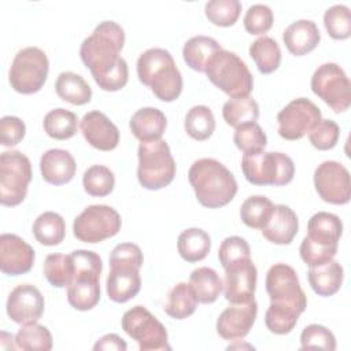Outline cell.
I'll return each mask as SVG.
<instances>
[{"label":"cell","instance_id":"14","mask_svg":"<svg viewBox=\"0 0 351 351\" xmlns=\"http://www.w3.org/2000/svg\"><path fill=\"white\" fill-rule=\"evenodd\" d=\"M321 121V110L306 97L289 101L278 114V134L289 141L300 140Z\"/></svg>","mask_w":351,"mask_h":351},{"label":"cell","instance_id":"29","mask_svg":"<svg viewBox=\"0 0 351 351\" xmlns=\"http://www.w3.org/2000/svg\"><path fill=\"white\" fill-rule=\"evenodd\" d=\"M211 248V239L207 232L200 228H189L180 233L177 239V250L180 256L189 262L195 263L203 261Z\"/></svg>","mask_w":351,"mask_h":351},{"label":"cell","instance_id":"34","mask_svg":"<svg viewBox=\"0 0 351 351\" xmlns=\"http://www.w3.org/2000/svg\"><path fill=\"white\" fill-rule=\"evenodd\" d=\"M248 51L250 56L262 74H270L280 67L281 49L274 38L262 36L250 45Z\"/></svg>","mask_w":351,"mask_h":351},{"label":"cell","instance_id":"24","mask_svg":"<svg viewBox=\"0 0 351 351\" xmlns=\"http://www.w3.org/2000/svg\"><path fill=\"white\" fill-rule=\"evenodd\" d=\"M287 49L295 56H303L319 44L321 33L315 22L310 19H298L292 22L282 33Z\"/></svg>","mask_w":351,"mask_h":351},{"label":"cell","instance_id":"45","mask_svg":"<svg viewBox=\"0 0 351 351\" xmlns=\"http://www.w3.org/2000/svg\"><path fill=\"white\" fill-rule=\"evenodd\" d=\"M299 315L300 314L292 308L280 307L270 303L265 314V324L270 332L276 335H287L296 326Z\"/></svg>","mask_w":351,"mask_h":351},{"label":"cell","instance_id":"43","mask_svg":"<svg viewBox=\"0 0 351 351\" xmlns=\"http://www.w3.org/2000/svg\"><path fill=\"white\" fill-rule=\"evenodd\" d=\"M233 141L244 154L263 151L267 145V137L256 122H248L237 126L233 134Z\"/></svg>","mask_w":351,"mask_h":351},{"label":"cell","instance_id":"47","mask_svg":"<svg viewBox=\"0 0 351 351\" xmlns=\"http://www.w3.org/2000/svg\"><path fill=\"white\" fill-rule=\"evenodd\" d=\"M273 11L266 4H252L244 15V29L254 36L269 32L273 26Z\"/></svg>","mask_w":351,"mask_h":351},{"label":"cell","instance_id":"46","mask_svg":"<svg viewBox=\"0 0 351 351\" xmlns=\"http://www.w3.org/2000/svg\"><path fill=\"white\" fill-rule=\"evenodd\" d=\"M300 348H321L326 351H333L336 350V339L328 328L318 324H311L302 330Z\"/></svg>","mask_w":351,"mask_h":351},{"label":"cell","instance_id":"10","mask_svg":"<svg viewBox=\"0 0 351 351\" xmlns=\"http://www.w3.org/2000/svg\"><path fill=\"white\" fill-rule=\"evenodd\" d=\"M123 332L137 341L141 351L170 350L165 325L144 306H134L125 311L121 319Z\"/></svg>","mask_w":351,"mask_h":351},{"label":"cell","instance_id":"2","mask_svg":"<svg viewBox=\"0 0 351 351\" xmlns=\"http://www.w3.org/2000/svg\"><path fill=\"white\" fill-rule=\"evenodd\" d=\"M188 180L197 202L207 208H219L233 200L237 181L233 173L213 158H202L192 163Z\"/></svg>","mask_w":351,"mask_h":351},{"label":"cell","instance_id":"33","mask_svg":"<svg viewBox=\"0 0 351 351\" xmlns=\"http://www.w3.org/2000/svg\"><path fill=\"white\" fill-rule=\"evenodd\" d=\"M197 303L189 282H178L169 291L163 310L174 319H184L195 313Z\"/></svg>","mask_w":351,"mask_h":351},{"label":"cell","instance_id":"12","mask_svg":"<svg viewBox=\"0 0 351 351\" xmlns=\"http://www.w3.org/2000/svg\"><path fill=\"white\" fill-rule=\"evenodd\" d=\"M311 90L335 112H343L351 104V82L337 63L318 66L311 77Z\"/></svg>","mask_w":351,"mask_h":351},{"label":"cell","instance_id":"28","mask_svg":"<svg viewBox=\"0 0 351 351\" xmlns=\"http://www.w3.org/2000/svg\"><path fill=\"white\" fill-rule=\"evenodd\" d=\"M222 49L217 40L208 36H193L191 37L182 48V58L192 70L204 73L210 59Z\"/></svg>","mask_w":351,"mask_h":351},{"label":"cell","instance_id":"1","mask_svg":"<svg viewBox=\"0 0 351 351\" xmlns=\"http://www.w3.org/2000/svg\"><path fill=\"white\" fill-rule=\"evenodd\" d=\"M123 44L125 32L114 21L100 22L81 44V60L103 90L115 92L128 84V63L119 55Z\"/></svg>","mask_w":351,"mask_h":351},{"label":"cell","instance_id":"21","mask_svg":"<svg viewBox=\"0 0 351 351\" xmlns=\"http://www.w3.org/2000/svg\"><path fill=\"white\" fill-rule=\"evenodd\" d=\"M299 229V219L295 211L285 204H274L270 218L261 229L263 237L277 245L291 244Z\"/></svg>","mask_w":351,"mask_h":351},{"label":"cell","instance_id":"39","mask_svg":"<svg viewBox=\"0 0 351 351\" xmlns=\"http://www.w3.org/2000/svg\"><path fill=\"white\" fill-rule=\"evenodd\" d=\"M15 343L19 350L49 351L52 348V335L47 326L37 322L22 325L15 335Z\"/></svg>","mask_w":351,"mask_h":351},{"label":"cell","instance_id":"50","mask_svg":"<svg viewBox=\"0 0 351 351\" xmlns=\"http://www.w3.org/2000/svg\"><path fill=\"white\" fill-rule=\"evenodd\" d=\"M244 258H251V250L243 237L229 236L221 243L218 250V259L222 267H226L228 265Z\"/></svg>","mask_w":351,"mask_h":351},{"label":"cell","instance_id":"42","mask_svg":"<svg viewBox=\"0 0 351 351\" xmlns=\"http://www.w3.org/2000/svg\"><path fill=\"white\" fill-rule=\"evenodd\" d=\"M207 19L221 27H228L236 23L241 12L239 0H210L204 5Z\"/></svg>","mask_w":351,"mask_h":351},{"label":"cell","instance_id":"16","mask_svg":"<svg viewBox=\"0 0 351 351\" xmlns=\"http://www.w3.org/2000/svg\"><path fill=\"white\" fill-rule=\"evenodd\" d=\"M225 269L223 295L230 303H247L254 299L258 270L251 258L228 265Z\"/></svg>","mask_w":351,"mask_h":351},{"label":"cell","instance_id":"44","mask_svg":"<svg viewBox=\"0 0 351 351\" xmlns=\"http://www.w3.org/2000/svg\"><path fill=\"white\" fill-rule=\"evenodd\" d=\"M324 25L335 40H346L351 36V12L344 4H335L324 14Z\"/></svg>","mask_w":351,"mask_h":351},{"label":"cell","instance_id":"26","mask_svg":"<svg viewBox=\"0 0 351 351\" xmlns=\"http://www.w3.org/2000/svg\"><path fill=\"white\" fill-rule=\"evenodd\" d=\"M341 234L343 222L337 215L332 213L318 211L308 219L306 237L314 243L329 247H339Z\"/></svg>","mask_w":351,"mask_h":351},{"label":"cell","instance_id":"11","mask_svg":"<svg viewBox=\"0 0 351 351\" xmlns=\"http://www.w3.org/2000/svg\"><path fill=\"white\" fill-rule=\"evenodd\" d=\"M122 226L119 213L106 204L88 206L73 222V233L82 243H100L115 236Z\"/></svg>","mask_w":351,"mask_h":351},{"label":"cell","instance_id":"38","mask_svg":"<svg viewBox=\"0 0 351 351\" xmlns=\"http://www.w3.org/2000/svg\"><path fill=\"white\" fill-rule=\"evenodd\" d=\"M273 202L262 195L247 197L240 207V218L248 228L262 229L271 215Z\"/></svg>","mask_w":351,"mask_h":351},{"label":"cell","instance_id":"49","mask_svg":"<svg viewBox=\"0 0 351 351\" xmlns=\"http://www.w3.org/2000/svg\"><path fill=\"white\" fill-rule=\"evenodd\" d=\"M300 258L308 267L319 266L324 265L329 261H332L337 252V247H329V245H322L318 243H314L308 240L307 237L303 239L300 248Z\"/></svg>","mask_w":351,"mask_h":351},{"label":"cell","instance_id":"18","mask_svg":"<svg viewBox=\"0 0 351 351\" xmlns=\"http://www.w3.org/2000/svg\"><path fill=\"white\" fill-rule=\"evenodd\" d=\"M256 314L258 304L254 299L247 303H232L219 314L217 332L225 340L244 339L255 324Z\"/></svg>","mask_w":351,"mask_h":351},{"label":"cell","instance_id":"41","mask_svg":"<svg viewBox=\"0 0 351 351\" xmlns=\"http://www.w3.org/2000/svg\"><path fill=\"white\" fill-rule=\"evenodd\" d=\"M74 265L70 254H49L44 262V274L55 288H67L73 278Z\"/></svg>","mask_w":351,"mask_h":351},{"label":"cell","instance_id":"9","mask_svg":"<svg viewBox=\"0 0 351 351\" xmlns=\"http://www.w3.org/2000/svg\"><path fill=\"white\" fill-rule=\"evenodd\" d=\"M32 181V163L21 151L0 155V203L7 207L21 204Z\"/></svg>","mask_w":351,"mask_h":351},{"label":"cell","instance_id":"53","mask_svg":"<svg viewBox=\"0 0 351 351\" xmlns=\"http://www.w3.org/2000/svg\"><path fill=\"white\" fill-rule=\"evenodd\" d=\"M128 348L125 340L122 337H119L118 335L115 333H108V335H104L103 337H100L95 346H93V350L95 351H99V350H117V351H125Z\"/></svg>","mask_w":351,"mask_h":351},{"label":"cell","instance_id":"13","mask_svg":"<svg viewBox=\"0 0 351 351\" xmlns=\"http://www.w3.org/2000/svg\"><path fill=\"white\" fill-rule=\"evenodd\" d=\"M266 291L270 303L288 307L302 314L307 307V296L303 292L295 269L285 263L273 265L266 274Z\"/></svg>","mask_w":351,"mask_h":351},{"label":"cell","instance_id":"25","mask_svg":"<svg viewBox=\"0 0 351 351\" xmlns=\"http://www.w3.org/2000/svg\"><path fill=\"white\" fill-rule=\"evenodd\" d=\"M167 126L165 114L155 107H143L137 110L130 121L129 128L133 136L141 143L160 140Z\"/></svg>","mask_w":351,"mask_h":351},{"label":"cell","instance_id":"36","mask_svg":"<svg viewBox=\"0 0 351 351\" xmlns=\"http://www.w3.org/2000/svg\"><path fill=\"white\" fill-rule=\"evenodd\" d=\"M185 132L197 141H204L215 130V118L207 106H193L188 110L184 121Z\"/></svg>","mask_w":351,"mask_h":351},{"label":"cell","instance_id":"6","mask_svg":"<svg viewBox=\"0 0 351 351\" xmlns=\"http://www.w3.org/2000/svg\"><path fill=\"white\" fill-rule=\"evenodd\" d=\"M137 156V178L143 188L158 191L174 180L177 170L176 160L165 140L140 143Z\"/></svg>","mask_w":351,"mask_h":351},{"label":"cell","instance_id":"20","mask_svg":"<svg viewBox=\"0 0 351 351\" xmlns=\"http://www.w3.org/2000/svg\"><path fill=\"white\" fill-rule=\"evenodd\" d=\"M80 129L86 143L96 149L111 151L119 143L118 128L100 111L86 112L80 122Z\"/></svg>","mask_w":351,"mask_h":351},{"label":"cell","instance_id":"32","mask_svg":"<svg viewBox=\"0 0 351 351\" xmlns=\"http://www.w3.org/2000/svg\"><path fill=\"white\" fill-rule=\"evenodd\" d=\"M32 230L40 244L53 247L63 241L66 236V223L58 213L45 211L34 219Z\"/></svg>","mask_w":351,"mask_h":351},{"label":"cell","instance_id":"31","mask_svg":"<svg viewBox=\"0 0 351 351\" xmlns=\"http://www.w3.org/2000/svg\"><path fill=\"white\" fill-rule=\"evenodd\" d=\"M189 285L192 287L199 303H214L222 292L223 282L218 273L207 266L195 269L189 276Z\"/></svg>","mask_w":351,"mask_h":351},{"label":"cell","instance_id":"8","mask_svg":"<svg viewBox=\"0 0 351 351\" xmlns=\"http://www.w3.org/2000/svg\"><path fill=\"white\" fill-rule=\"evenodd\" d=\"M49 60L47 53L38 47H26L15 55L8 81L14 90L22 95L38 92L48 77Z\"/></svg>","mask_w":351,"mask_h":351},{"label":"cell","instance_id":"51","mask_svg":"<svg viewBox=\"0 0 351 351\" xmlns=\"http://www.w3.org/2000/svg\"><path fill=\"white\" fill-rule=\"evenodd\" d=\"M143 262V252L134 243H121L114 247L110 255V266H130L140 269Z\"/></svg>","mask_w":351,"mask_h":351},{"label":"cell","instance_id":"4","mask_svg":"<svg viewBox=\"0 0 351 351\" xmlns=\"http://www.w3.org/2000/svg\"><path fill=\"white\" fill-rule=\"evenodd\" d=\"M74 265L73 278L67 285V302L80 311L92 310L100 300L101 258L88 250H74L71 254Z\"/></svg>","mask_w":351,"mask_h":351},{"label":"cell","instance_id":"37","mask_svg":"<svg viewBox=\"0 0 351 351\" xmlns=\"http://www.w3.org/2000/svg\"><path fill=\"white\" fill-rule=\"evenodd\" d=\"M222 117L229 126L236 129L240 125L255 122L259 117V106L250 96L230 99L222 107Z\"/></svg>","mask_w":351,"mask_h":351},{"label":"cell","instance_id":"22","mask_svg":"<svg viewBox=\"0 0 351 351\" xmlns=\"http://www.w3.org/2000/svg\"><path fill=\"white\" fill-rule=\"evenodd\" d=\"M140 269L130 266H110L106 280V291L108 299L115 303H126L133 299L141 288Z\"/></svg>","mask_w":351,"mask_h":351},{"label":"cell","instance_id":"19","mask_svg":"<svg viewBox=\"0 0 351 351\" xmlns=\"http://www.w3.org/2000/svg\"><path fill=\"white\" fill-rule=\"evenodd\" d=\"M34 250L22 237L12 233L0 236V269L4 274L19 276L32 270Z\"/></svg>","mask_w":351,"mask_h":351},{"label":"cell","instance_id":"17","mask_svg":"<svg viewBox=\"0 0 351 351\" xmlns=\"http://www.w3.org/2000/svg\"><path fill=\"white\" fill-rule=\"evenodd\" d=\"M44 296L32 284H19L8 295L7 315L19 325L37 322L44 313Z\"/></svg>","mask_w":351,"mask_h":351},{"label":"cell","instance_id":"15","mask_svg":"<svg viewBox=\"0 0 351 351\" xmlns=\"http://www.w3.org/2000/svg\"><path fill=\"white\" fill-rule=\"evenodd\" d=\"M314 186L319 197L330 204H346L351 197V180L346 166L325 160L314 171Z\"/></svg>","mask_w":351,"mask_h":351},{"label":"cell","instance_id":"3","mask_svg":"<svg viewBox=\"0 0 351 351\" xmlns=\"http://www.w3.org/2000/svg\"><path fill=\"white\" fill-rule=\"evenodd\" d=\"M137 77L162 101H174L182 90V77L171 53L163 48H149L137 59Z\"/></svg>","mask_w":351,"mask_h":351},{"label":"cell","instance_id":"40","mask_svg":"<svg viewBox=\"0 0 351 351\" xmlns=\"http://www.w3.org/2000/svg\"><path fill=\"white\" fill-rule=\"evenodd\" d=\"M82 185L88 195L103 197L112 192L115 176L107 166L93 165L85 170L82 176Z\"/></svg>","mask_w":351,"mask_h":351},{"label":"cell","instance_id":"5","mask_svg":"<svg viewBox=\"0 0 351 351\" xmlns=\"http://www.w3.org/2000/svg\"><path fill=\"white\" fill-rule=\"evenodd\" d=\"M204 73L230 99L250 96L254 88V78L245 62L223 48L210 59Z\"/></svg>","mask_w":351,"mask_h":351},{"label":"cell","instance_id":"30","mask_svg":"<svg viewBox=\"0 0 351 351\" xmlns=\"http://www.w3.org/2000/svg\"><path fill=\"white\" fill-rule=\"evenodd\" d=\"M56 95L74 106H82L90 101L92 99V88L89 84L73 71H63L58 75L55 82Z\"/></svg>","mask_w":351,"mask_h":351},{"label":"cell","instance_id":"27","mask_svg":"<svg viewBox=\"0 0 351 351\" xmlns=\"http://www.w3.org/2000/svg\"><path fill=\"white\" fill-rule=\"evenodd\" d=\"M308 282L313 291L319 296H332L341 288L344 271L337 261H329L324 265L310 267Z\"/></svg>","mask_w":351,"mask_h":351},{"label":"cell","instance_id":"52","mask_svg":"<svg viewBox=\"0 0 351 351\" xmlns=\"http://www.w3.org/2000/svg\"><path fill=\"white\" fill-rule=\"evenodd\" d=\"M26 126L23 121L14 115H5L0 119V141L4 147H14L25 137Z\"/></svg>","mask_w":351,"mask_h":351},{"label":"cell","instance_id":"35","mask_svg":"<svg viewBox=\"0 0 351 351\" xmlns=\"http://www.w3.org/2000/svg\"><path fill=\"white\" fill-rule=\"evenodd\" d=\"M45 133L55 140H67L77 133L78 118L73 111L66 108L51 110L43 121Z\"/></svg>","mask_w":351,"mask_h":351},{"label":"cell","instance_id":"48","mask_svg":"<svg viewBox=\"0 0 351 351\" xmlns=\"http://www.w3.org/2000/svg\"><path fill=\"white\" fill-rule=\"evenodd\" d=\"M340 137V128L332 119H321L313 130L308 133L311 145L319 151H328L333 148Z\"/></svg>","mask_w":351,"mask_h":351},{"label":"cell","instance_id":"23","mask_svg":"<svg viewBox=\"0 0 351 351\" xmlns=\"http://www.w3.org/2000/svg\"><path fill=\"white\" fill-rule=\"evenodd\" d=\"M40 170L44 181L52 185H63L73 180L77 165L73 155L60 148L45 151L40 159Z\"/></svg>","mask_w":351,"mask_h":351},{"label":"cell","instance_id":"7","mask_svg":"<svg viewBox=\"0 0 351 351\" xmlns=\"http://www.w3.org/2000/svg\"><path fill=\"white\" fill-rule=\"evenodd\" d=\"M241 171L245 180L252 185L281 186L292 181L295 165L293 160L282 152L259 151L243 155Z\"/></svg>","mask_w":351,"mask_h":351}]
</instances>
